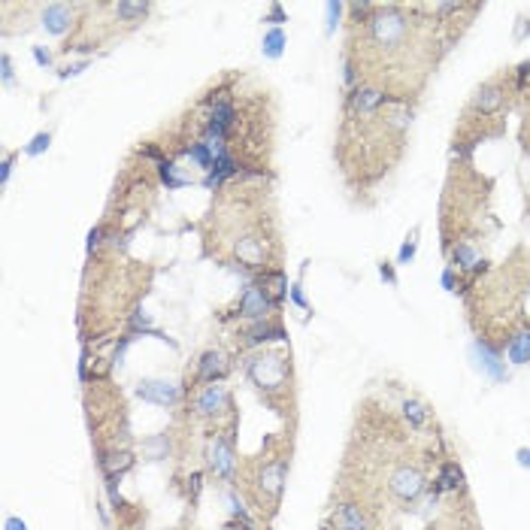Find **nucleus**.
I'll return each mask as SVG.
<instances>
[{"label": "nucleus", "instance_id": "46", "mask_svg": "<svg viewBox=\"0 0 530 530\" xmlns=\"http://www.w3.org/2000/svg\"><path fill=\"white\" fill-rule=\"evenodd\" d=\"M239 530H255L252 524H239Z\"/></svg>", "mask_w": 530, "mask_h": 530}, {"label": "nucleus", "instance_id": "20", "mask_svg": "<svg viewBox=\"0 0 530 530\" xmlns=\"http://www.w3.org/2000/svg\"><path fill=\"white\" fill-rule=\"evenodd\" d=\"M506 355H509V361L512 364H530V333L527 331L515 333L512 340H509V345H506Z\"/></svg>", "mask_w": 530, "mask_h": 530}, {"label": "nucleus", "instance_id": "9", "mask_svg": "<svg viewBox=\"0 0 530 530\" xmlns=\"http://www.w3.org/2000/svg\"><path fill=\"white\" fill-rule=\"evenodd\" d=\"M70 25H73V9L67 4H49L43 9V27L49 34L61 37V34L70 31Z\"/></svg>", "mask_w": 530, "mask_h": 530}, {"label": "nucleus", "instance_id": "35", "mask_svg": "<svg viewBox=\"0 0 530 530\" xmlns=\"http://www.w3.org/2000/svg\"><path fill=\"white\" fill-rule=\"evenodd\" d=\"M340 4H327V34H331L333 31V27H336V18H340Z\"/></svg>", "mask_w": 530, "mask_h": 530}, {"label": "nucleus", "instance_id": "12", "mask_svg": "<svg viewBox=\"0 0 530 530\" xmlns=\"http://www.w3.org/2000/svg\"><path fill=\"white\" fill-rule=\"evenodd\" d=\"M500 106H503V88L497 82H488L473 94V110L482 115H494Z\"/></svg>", "mask_w": 530, "mask_h": 530}, {"label": "nucleus", "instance_id": "39", "mask_svg": "<svg viewBox=\"0 0 530 530\" xmlns=\"http://www.w3.org/2000/svg\"><path fill=\"white\" fill-rule=\"evenodd\" d=\"M412 255H416V243H406L400 249V264H406V261H412Z\"/></svg>", "mask_w": 530, "mask_h": 530}, {"label": "nucleus", "instance_id": "15", "mask_svg": "<svg viewBox=\"0 0 530 530\" xmlns=\"http://www.w3.org/2000/svg\"><path fill=\"white\" fill-rule=\"evenodd\" d=\"M237 258L246 267H261L264 264V243H261V237H243V239H237Z\"/></svg>", "mask_w": 530, "mask_h": 530}, {"label": "nucleus", "instance_id": "30", "mask_svg": "<svg viewBox=\"0 0 530 530\" xmlns=\"http://www.w3.org/2000/svg\"><path fill=\"white\" fill-rule=\"evenodd\" d=\"M230 512H234V518H239V524H249V512H246V506H243V500H239L237 494H230Z\"/></svg>", "mask_w": 530, "mask_h": 530}, {"label": "nucleus", "instance_id": "7", "mask_svg": "<svg viewBox=\"0 0 530 530\" xmlns=\"http://www.w3.org/2000/svg\"><path fill=\"white\" fill-rule=\"evenodd\" d=\"M285 476H288V464L282 458L270 461V464H264L261 476H258V491L261 494H267L270 500H279L282 497V488H285Z\"/></svg>", "mask_w": 530, "mask_h": 530}, {"label": "nucleus", "instance_id": "32", "mask_svg": "<svg viewBox=\"0 0 530 530\" xmlns=\"http://www.w3.org/2000/svg\"><path fill=\"white\" fill-rule=\"evenodd\" d=\"M264 22H273V25H282V22H288V15H285V9L279 6V4H273L270 6V15L264 18Z\"/></svg>", "mask_w": 530, "mask_h": 530}, {"label": "nucleus", "instance_id": "42", "mask_svg": "<svg viewBox=\"0 0 530 530\" xmlns=\"http://www.w3.org/2000/svg\"><path fill=\"white\" fill-rule=\"evenodd\" d=\"M442 285H446L449 291H458V288H455V273H451V270H446V273H442Z\"/></svg>", "mask_w": 530, "mask_h": 530}, {"label": "nucleus", "instance_id": "25", "mask_svg": "<svg viewBox=\"0 0 530 530\" xmlns=\"http://www.w3.org/2000/svg\"><path fill=\"white\" fill-rule=\"evenodd\" d=\"M264 55L267 58H282V49H285V31L282 27H273V31L264 34Z\"/></svg>", "mask_w": 530, "mask_h": 530}, {"label": "nucleus", "instance_id": "26", "mask_svg": "<svg viewBox=\"0 0 530 530\" xmlns=\"http://www.w3.org/2000/svg\"><path fill=\"white\" fill-rule=\"evenodd\" d=\"M188 152V158L197 164V167H204V170H212L216 167V155L206 149V143H191V146L185 149Z\"/></svg>", "mask_w": 530, "mask_h": 530}, {"label": "nucleus", "instance_id": "24", "mask_svg": "<svg viewBox=\"0 0 530 530\" xmlns=\"http://www.w3.org/2000/svg\"><path fill=\"white\" fill-rule=\"evenodd\" d=\"M161 182H164L167 188H185L191 179H188V176H182L176 161H161Z\"/></svg>", "mask_w": 530, "mask_h": 530}, {"label": "nucleus", "instance_id": "19", "mask_svg": "<svg viewBox=\"0 0 530 530\" xmlns=\"http://www.w3.org/2000/svg\"><path fill=\"white\" fill-rule=\"evenodd\" d=\"M131 464H133L131 451H110V455L100 458V467L106 476H121L124 470H131Z\"/></svg>", "mask_w": 530, "mask_h": 530}, {"label": "nucleus", "instance_id": "33", "mask_svg": "<svg viewBox=\"0 0 530 530\" xmlns=\"http://www.w3.org/2000/svg\"><path fill=\"white\" fill-rule=\"evenodd\" d=\"M100 243H103V227H91V234H88V255L98 252Z\"/></svg>", "mask_w": 530, "mask_h": 530}, {"label": "nucleus", "instance_id": "37", "mask_svg": "<svg viewBox=\"0 0 530 530\" xmlns=\"http://www.w3.org/2000/svg\"><path fill=\"white\" fill-rule=\"evenodd\" d=\"M9 173H13V155H6L4 158V167H0V182H4V185L9 182Z\"/></svg>", "mask_w": 530, "mask_h": 530}, {"label": "nucleus", "instance_id": "34", "mask_svg": "<svg viewBox=\"0 0 530 530\" xmlns=\"http://www.w3.org/2000/svg\"><path fill=\"white\" fill-rule=\"evenodd\" d=\"M85 67H88V61H76V64H67L61 70V79H70V76H79Z\"/></svg>", "mask_w": 530, "mask_h": 530}, {"label": "nucleus", "instance_id": "11", "mask_svg": "<svg viewBox=\"0 0 530 530\" xmlns=\"http://www.w3.org/2000/svg\"><path fill=\"white\" fill-rule=\"evenodd\" d=\"M225 373H227V358H225V352H204V358H200V367H197L200 382L216 385V382L225 379Z\"/></svg>", "mask_w": 530, "mask_h": 530}, {"label": "nucleus", "instance_id": "43", "mask_svg": "<svg viewBox=\"0 0 530 530\" xmlns=\"http://www.w3.org/2000/svg\"><path fill=\"white\" fill-rule=\"evenodd\" d=\"M188 482H191V494H194V500H197V494H200V482H204V476L194 473V476H191Z\"/></svg>", "mask_w": 530, "mask_h": 530}, {"label": "nucleus", "instance_id": "21", "mask_svg": "<svg viewBox=\"0 0 530 530\" xmlns=\"http://www.w3.org/2000/svg\"><path fill=\"white\" fill-rule=\"evenodd\" d=\"M451 264H455L458 270H476L482 261H479V252L470 243H458L455 249H451Z\"/></svg>", "mask_w": 530, "mask_h": 530}, {"label": "nucleus", "instance_id": "17", "mask_svg": "<svg viewBox=\"0 0 530 530\" xmlns=\"http://www.w3.org/2000/svg\"><path fill=\"white\" fill-rule=\"evenodd\" d=\"M336 524H340V530H370L367 527V518H364L361 506L355 503H343L340 512H336Z\"/></svg>", "mask_w": 530, "mask_h": 530}, {"label": "nucleus", "instance_id": "38", "mask_svg": "<svg viewBox=\"0 0 530 530\" xmlns=\"http://www.w3.org/2000/svg\"><path fill=\"white\" fill-rule=\"evenodd\" d=\"M291 300L300 306V310H306V297H303V291H300V285H291Z\"/></svg>", "mask_w": 530, "mask_h": 530}, {"label": "nucleus", "instance_id": "29", "mask_svg": "<svg viewBox=\"0 0 530 530\" xmlns=\"http://www.w3.org/2000/svg\"><path fill=\"white\" fill-rule=\"evenodd\" d=\"M49 143H52V133H37V137L31 140V146H27L25 152H27V155H31V158H37V155H40V152L49 149Z\"/></svg>", "mask_w": 530, "mask_h": 530}, {"label": "nucleus", "instance_id": "36", "mask_svg": "<svg viewBox=\"0 0 530 530\" xmlns=\"http://www.w3.org/2000/svg\"><path fill=\"white\" fill-rule=\"evenodd\" d=\"M34 61L40 67H52V55L43 49V46H34Z\"/></svg>", "mask_w": 530, "mask_h": 530}, {"label": "nucleus", "instance_id": "16", "mask_svg": "<svg viewBox=\"0 0 530 530\" xmlns=\"http://www.w3.org/2000/svg\"><path fill=\"white\" fill-rule=\"evenodd\" d=\"M473 352L479 355V367H482V370H488L491 376H494V379H503L506 367H503V361H500V355L491 349L488 343H479V340H476V343H473Z\"/></svg>", "mask_w": 530, "mask_h": 530}, {"label": "nucleus", "instance_id": "18", "mask_svg": "<svg viewBox=\"0 0 530 530\" xmlns=\"http://www.w3.org/2000/svg\"><path fill=\"white\" fill-rule=\"evenodd\" d=\"M149 9L152 6L143 4V0H121V4H115V15H119L124 25H137V22L146 18Z\"/></svg>", "mask_w": 530, "mask_h": 530}, {"label": "nucleus", "instance_id": "4", "mask_svg": "<svg viewBox=\"0 0 530 530\" xmlns=\"http://www.w3.org/2000/svg\"><path fill=\"white\" fill-rule=\"evenodd\" d=\"M137 397L146 400V403H155V406L170 409L182 400V388L170 379H143L137 385Z\"/></svg>", "mask_w": 530, "mask_h": 530}, {"label": "nucleus", "instance_id": "31", "mask_svg": "<svg viewBox=\"0 0 530 530\" xmlns=\"http://www.w3.org/2000/svg\"><path fill=\"white\" fill-rule=\"evenodd\" d=\"M13 58L9 55H0V79H4V85H13Z\"/></svg>", "mask_w": 530, "mask_h": 530}, {"label": "nucleus", "instance_id": "23", "mask_svg": "<svg viewBox=\"0 0 530 530\" xmlns=\"http://www.w3.org/2000/svg\"><path fill=\"white\" fill-rule=\"evenodd\" d=\"M143 455H146L149 461H164L170 455V439L167 433H158V437H149L143 439Z\"/></svg>", "mask_w": 530, "mask_h": 530}, {"label": "nucleus", "instance_id": "5", "mask_svg": "<svg viewBox=\"0 0 530 530\" xmlns=\"http://www.w3.org/2000/svg\"><path fill=\"white\" fill-rule=\"evenodd\" d=\"M273 306H276V300L261 285H246L243 297H239V315L249 318V322H264Z\"/></svg>", "mask_w": 530, "mask_h": 530}, {"label": "nucleus", "instance_id": "10", "mask_svg": "<svg viewBox=\"0 0 530 530\" xmlns=\"http://www.w3.org/2000/svg\"><path fill=\"white\" fill-rule=\"evenodd\" d=\"M237 119V110H234V103H230V98L225 91H218V98H212V115H209V128L212 131H221V133H227V128L234 124Z\"/></svg>", "mask_w": 530, "mask_h": 530}, {"label": "nucleus", "instance_id": "28", "mask_svg": "<svg viewBox=\"0 0 530 530\" xmlns=\"http://www.w3.org/2000/svg\"><path fill=\"white\" fill-rule=\"evenodd\" d=\"M403 418H406L412 428H424V421H428V409H424L418 400H406L403 403Z\"/></svg>", "mask_w": 530, "mask_h": 530}, {"label": "nucleus", "instance_id": "41", "mask_svg": "<svg viewBox=\"0 0 530 530\" xmlns=\"http://www.w3.org/2000/svg\"><path fill=\"white\" fill-rule=\"evenodd\" d=\"M379 273H382V279H388L391 285H397V276H394V270H391V264H379Z\"/></svg>", "mask_w": 530, "mask_h": 530}, {"label": "nucleus", "instance_id": "13", "mask_svg": "<svg viewBox=\"0 0 530 530\" xmlns=\"http://www.w3.org/2000/svg\"><path fill=\"white\" fill-rule=\"evenodd\" d=\"M349 103H352V110H355V112H361V115H373L382 103H388V98H385V94H382L379 88H355V91L349 94Z\"/></svg>", "mask_w": 530, "mask_h": 530}, {"label": "nucleus", "instance_id": "8", "mask_svg": "<svg viewBox=\"0 0 530 530\" xmlns=\"http://www.w3.org/2000/svg\"><path fill=\"white\" fill-rule=\"evenodd\" d=\"M227 388L225 385H206L204 391L197 394V400H194V409H197V416H204V418H216L218 412H225L227 409Z\"/></svg>", "mask_w": 530, "mask_h": 530}, {"label": "nucleus", "instance_id": "40", "mask_svg": "<svg viewBox=\"0 0 530 530\" xmlns=\"http://www.w3.org/2000/svg\"><path fill=\"white\" fill-rule=\"evenodd\" d=\"M4 530H27V524L22 522V518H6V524H4Z\"/></svg>", "mask_w": 530, "mask_h": 530}, {"label": "nucleus", "instance_id": "45", "mask_svg": "<svg viewBox=\"0 0 530 530\" xmlns=\"http://www.w3.org/2000/svg\"><path fill=\"white\" fill-rule=\"evenodd\" d=\"M345 82H349V85L355 82V67H352V64H349V67H345Z\"/></svg>", "mask_w": 530, "mask_h": 530}, {"label": "nucleus", "instance_id": "2", "mask_svg": "<svg viewBox=\"0 0 530 530\" xmlns=\"http://www.w3.org/2000/svg\"><path fill=\"white\" fill-rule=\"evenodd\" d=\"M246 373L258 388L264 391H276L285 385V376H288V361L282 355H273V352H264V355H255V358L246 361Z\"/></svg>", "mask_w": 530, "mask_h": 530}, {"label": "nucleus", "instance_id": "22", "mask_svg": "<svg viewBox=\"0 0 530 530\" xmlns=\"http://www.w3.org/2000/svg\"><path fill=\"white\" fill-rule=\"evenodd\" d=\"M464 488V473L458 464H442L439 476H437V491H458Z\"/></svg>", "mask_w": 530, "mask_h": 530}, {"label": "nucleus", "instance_id": "27", "mask_svg": "<svg viewBox=\"0 0 530 530\" xmlns=\"http://www.w3.org/2000/svg\"><path fill=\"white\" fill-rule=\"evenodd\" d=\"M152 333V336H158V340H167L161 331H155V324H152V318H149V312H143V310H137L131 315V333Z\"/></svg>", "mask_w": 530, "mask_h": 530}, {"label": "nucleus", "instance_id": "1", "mask_svg": "<svg viewBox=\"0 0 530 530\" xmlns=\"http://www.w3.org/2000/svg\"><path fill=\"white\" fill-rule=\"evenodd\" d=\"M367 25H370V40L379 46V49H397L409 37V18L403 15L397 6L373 9Z\"/></svg>", "mask_w": 530, "mask_h": 530}, {"label": "nucleus", "instance_id": "14", "mask_svg": "<svg viewBox=\"0 0 530 530\" xmlns=\"http://www.w3.org/2000/svg\"><path fill=\"white\" fill-rule=\"evenodd\" d=\"M243 340H246V345H264L270 340H285V331L279 324H273V322H255L243 333Z\"/></svg>", "mask_w": 530, "mask_h": 530}, {"label": "nucleus", "instance_id": "44", "mask_svg": "<svg viewBox=\"0 0 530 530\" xmlns=\"http://www.w3.org/2000/svg\"><path fill=\"white\" fill-rule=\"evenodd\" d=\"M518 464L530 467V449H518Z\"/></svg>", "mask_w": 530, "mask_h": 530}, {"label": "nucleus", "instance_id": "6", "mask_svg": "<svg viewBox=\"0 0 530 530\" xmlns=\"http://www.w3.org/2000/svg\"><path fill=\"white\" fill-rule=\"evenodd\" d=\"M388 488H391L394 497L412 503V500H418L421 491H424V476L418 473L416 467H397L391 473V479H388Z\"/></svg>", "mask_w": 530, "mask_h": 530}, {"label": "nucleus", "instance_id": "3", "mask_svg": "<svg viewBox=\"0 0 530 530\" xmlns=\"http://www.w3.org/2000/svg\"><path fill=\"white\" fill-rule=\"evenodd\" d=\"M206 461H209V470L216 476H221L225 482H234V470H237V455H234V442L227 437H216L209 439V451H206Z\"/></svg>", "mask_w": 530, "mask_h": 530}]
</instances>
